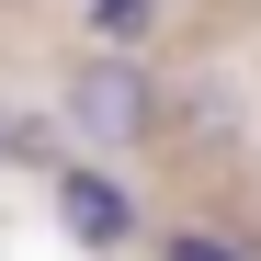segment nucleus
I'll use <instances>...</instances> for the list:
<instances>
[{
    "label": "nucleus",
    "instance_id": "obj_1",
    "mask_svg": "<svg viewBox=\"0 0 261 261\" xmlns=\"http://www.w3.org/2000/svg\"><path fill=\"white\" fill-rule=\"evenodd\" d=\"M57 204H68V227H80V239H125V193L102 182V170H68Z\"/></svg>",
    "mask_w": 261,
    "mask_h": 261
},
{
    "label": "nucleus",
    "instance_id": "obj_2",
    "mask_svg": "<svg viewBox=\"0 0 261 261\" xmlns=\"http://www.w3.org/2000/svg\"><path fill=\"white\" fill-rule=\"evenodd\" d=\"M80 125L125 137V125H137V80H91V91H80Z\"/></svg>",
    "mask_w": 261,
    "mask_h": 261
},
{
    "label": "nucleus",
    "instance_id": "obj_3",
    "mask_svg": "<svg viewBox=\"0 0 261 261\" xmlns=\"http://www.w3.org/2000/svg\"><path fill=\"white\" fill-rule=\"evenodd\" d=\"M170 261H239V239H204V227H182V239H170Z\"/></svg>",
    "mask_w": 261,
    "mask_h": 261
}]
</instances>
